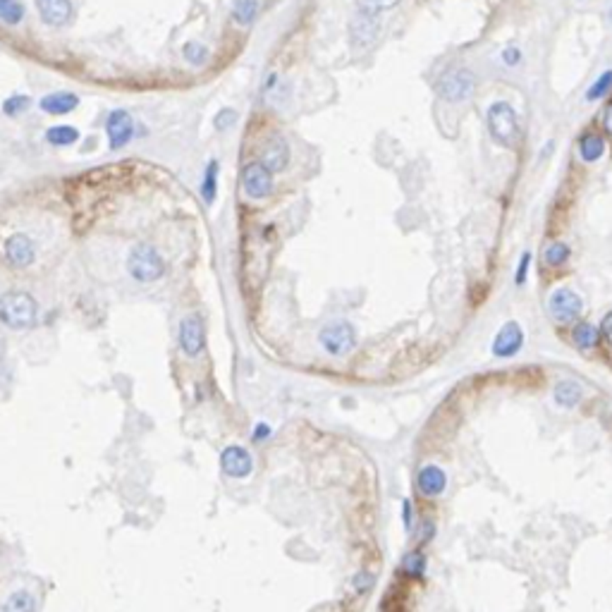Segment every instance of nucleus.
<instances>
[{
  "label": "nucleus",
  "mask_w": 612,
  "mask_h": 612,
  "mask_svg": "<svg viewBox=\"0 0 612 612\" xmlns=\"http://www.w3.org/2000/svg\"><path fill=\"white\" fill-rule=\"evenodd\" d=\"M0 318L15 330H29L36 326V301L26 292H5L0 297Z\"/></svg>",
  "instance_id": "f257e3e1"
},
{
  "label": "nucleus",
  "mask_w": 612,
  "mask_h": 612,
  "mask_svg": "<svg viewBox=\"0 0 612 612\" xmlns=\"http://www.w3.org/2000/svg\"><path fill=\"white\" fill-rule=\"evenodd\" d=\"M488 132L493 137V142H497L500 146H507L512 149L519 139V120L517 113L510 103L505 101H495L488 108Z\"/></svg>",
  "instance_id": "f03ea898"
},
{
  "label": "nucleus",
  "mask_w": 612,
  "mask_h": 612,
  "mask_svg": "<svg viewBox=\"0 0 612 612\" xmlns=\"http://www.w3.org/2000/svg\"><path fill=\"white\" fill-rule=\"evenodd\" d=\"M127 268L129 273L137 280H142V283H154V280L163 278L165 273V263L163 258H160V254L149 245H139L129 251Z\"/></svg>",
  "instance_id": "7ed1b4c3"
},
{
  "label": "nucleus",
  "mask_w": 612,
  "mask_h": 612,
  "mask_svg": "<svg viewBox=\"0 0 612 612\" xmlns=\"http://www.w3.org/2000/svg\"><path fill=\"white\" fill-rule=\"evenodd\" d=\"M318 338H321L323 349H326L328 354H335V356H345L356 345L354 328H352L347 321L328 323V326L321 330Z\"/></svg>",
  "instance_id": "20e7f679"
},
{
  "label": "nucleus",
  "mask_w": 612,
  "mask_h": 612,
  "mask_svg": "<svg viewBox=\"0 0 612 612\" xmlns=\"http://www.w3.org/2000/svg\"><path fill=\"white\" fill-rule=\"evenodd\" d=\"M476 79L469 69H452L445 77L438 82V94L443 96L449 103H459L467 101L471 94H474Z\"/></svg>",
  "instance_id": "39448f33"
},
{
  "label": "nucleus",
  "mask_w": 612,
  "mask_h": 612,
  "mask_svg": "<svg viewBox=\"0 0 612 612\" xmlns=\"http://www.w3.org/2000/svg\"><path fill=\"white\" fill-rule=\"evenodd\" d=\"M581 308H584L581 297H579L574 290H570V287H560V290H555L550 295L548 311H550V316L555 318L557 323L577 321L579 313H581Z\"/></svg>",
  "instance_id": "423d86ee"
},
{
  "label": "nucleus",
  "mask_w": 612,
  "mask_h": 612,
  "mask_svg": "<svg viewBox=\"0 0 612 612\" xmlns=\"http://www.w3.org/2000/svg\"><path fill=\"white\" fill-rule=\"evenodd\" d=\"M242 187H245L247 197L251 199H265L273 194V172L263 163H249L242 170Z\"/></svg>",
  "instance_id": "0eeeda50"
},
{
  "label": "nucleus",
  "mask_w": 612,
  "mask_h": 612,
  "mask_svg": "<svg viewBox=\"0 0 612 612\" xmlns=\"http://www.w3.org/2000/svg\"><path fill=\"white\" fill-rule=\"evenodd\" d=\"M106 132H108V139H110L113 151L124 149L134 137L132 115H129L127 110H113L110 117H108V122H106Z\"/></svg>",
  "instance_id": "6e6552de"
},
{
  "label": "nucleus",
  "mask_w": 612,
  "mask_h": 612,
  "mask_svg": "<svg viewBox=\"0 0 612 612\" xmlns=\"http://www.w3.org/2000/svg\"><path fill=\"white\" fill-rule=\"evenodd\" d=\"M180 345H182V352L187 356H197L204 352L206 333H204V323L199 316H187L180 323Z\"/></svg>",
  "instance_id": "1a4fd4ad"
},
{
  "label": "nucleus",
  "mask_w": 612,
  "mask_h": 612,
  "mask_svg": "<svg viewBox=\"0 0 612 612\" xmlns=\"http://www.w3.org/2000/svg\"><path fill=\"white\" fill-rule=\"evenodd\" d=\"M220 467H223L225 474L232 476V479H245V476L251 474L254 459L245 447L230 445L223 449V454H220Z\"/></svg>",
  "instance_id": "9d476101"
},
{
  "label": "nucleus",
  "mask_w": 612,
  "mask_h": 612,
  "mask_svg": "<svg viewBox=\"0 0 612 612\" xmlns=\"http://www.w3.org/2000/svg\"><path fill=\"white\" fill-rule=\"evenodd\" d=\"M34 256H36L34 242H31L29 235H24V232H17V235H13L5 242V258H8L10 265H15V268L31 265L34 263Z\"/></svg>",
  "instance_id": "9b49d317"
},
{
  "label": "nucleus",
  "mask_w": 612,
  "mask_h": 612,
  "mask_svg": "<svg viewBox=\"0 0 612 612\" xmlns=\"http://www.w3.org/2000/svg\"><path fill=\"white\" fill-rule=\"evenodd\" d=\"M522 345H524L522 328H519V323L510 321L500 328V333L493 340V354L500 356V359H507V356L517 354V352L522 349Z\"/></svg>",
  "instance_id": "f8f14e48"
},
{
  "label": "nucleus",
  "mask_w": 612,
  "mask_h": 612,
  "mask_svg": "<svg viewBox=\"0 0 612 612\" xmlns=\"http://www.w3.org/2000/svg\"><path fill=\"white\" fill-rule=\"evenodd\" d=\"M258 163H263L270 172H283L287 163H290V146H287L285 137L273 134V137L265 142Z\"/></svg>",
  "instance_id": "ddd939ff"
},
{
  "label": "nucleus",
  "mask_w": 612,
  "mask_h": 612,
  "mask_svg": "<svg viewBox=\"0 0 612 612\" xmlns=\"http://www.w3.org/2000/svg\"><path fill=\"white\" fill-rule=\"evenodd\" d=\"M39 15L46 24L51 26H65L72 19V3L69 0H36Z\"/></svg>",
  "instance_id": "4468645a"
},
{
  "label": "nucleus",
  "mask_w": 612,
  "mask_h": 612,
  "mask_svg": "<svg viewBox=\"0 0 612 612\" xmlns=\"http://www.w3.org/2000/svg\"><path fill=\"white\" fill-rule=\"evenodd\" d=\"M416 486H419L421 495L436 497V495H440V493L445 490L447 476H445V471L438 467V464H429V467H424L419 471V476H416Z\"/></svg>",
  "instance_id": "2eb2a0df"
},
{
  "label": "nucleus",
  "mask_w": 612,
  "mask_h": 612,
  "mask_svg": "<svg viewBox=\"0 0 612 612\" xmlns=\"http://www.w3.org/2000/svg\"><path fill=\"white\" fill-rule=\"evenodd\" d=\"M79 106V96L69 94V91H58V94H48L41 101V110H46L48 115H67L74 108Z\"/></svg>",
  "instance_id": "dca6fc26"
},
{
  "label": "nucleus",
  "mask_w": 612,
  "mask_h": 612,
  "mask_svg": "<svg viewBox=\"0 0 612 612\" xmlns=\"http://www.w3.org/2000/svg\"><path fill=\"white\" fill-rule=\"evenodd\" d=\"M605 139L600 137L598 132H586L581 139H579V156H581L586 163H595V160L603 158L605 154Z\"/></svg>",
  "instance_id": "f3484780"
},
{
  "label": "nucleus",
  "mask_w": 612,
  "mask_h": 612,
  "mask_svg": "<svg viewBox=\"0 0 612 612\" xmlns=\"http://www.w3.org/2000/svg\"><path fill=\"white\" fill-rule=\"evenodd\" d=\"M378 29H381V24H378V17L359 15V17L354 19V24H352V39H354L356 43H361V46H366V43L376 41Z\"/></svg>",
  "instance_id": "a211bd4d"
},
{
  "label": "nucleus",
  "mask_w": 612,
  "mask_h": 612,
  "mask_svg": "<svg viewBox=\"0 0 612 612\" xmlns=\"http://www.w3.org/2000/svg\"><path fill=\"white\" fill-rule=\"evenodd\" d=\"M598 338H600L598 328L591 326V323H586V321L577 323L574 330H572V342L577 345V347H581V349L595 347V345H598Z\"/></svg>",
  "instance_id": "6ab92c4d"
},
{
  "label": "nucleus",
  "mask_w": 612,
  "mask_h": 612,
  "mask_svg": "<svg viewBox=\"0 0 612 612\" xmlns=\"http://www.w3.org/2000/svg\"><path fill=\"white\" fill-rule=\"evenodd\" d=\"M258 8H261L258 0H235L232 3V17H235L237 24L249 26L258 17Z\"/></svg>",
  "instance_id": "aec40b11"
},
{
  "label": "nucleus",
  "mask_w": 612,
  "mask_h": 612,
  "mask_svg": "<svg viewBox=\"0 0 612 612\" xmlns=\"http://www.w3.org/2000/svg\"><path fill=\"white\" fill-rule=\"evenodd\" d=\"M36 610V600L29 591H15L0 605V612H34Z\"/></svg>",
  "instance_id": "412c9836"
},
{
  "label": "nucleus",
  "mask_w": 612,
  "mask_h": 612,
  "mask_svg": "<svg viewBox=\"0 0 612 612\" xmlns=\"http://www.w3.org/2000/svg\"><path fill=\"white\" fill-rule=\"evenodd\" d=\"M48 144L53 146H72L79 139V129L69 127V124H60V127H51L46 132Z\"/></svg>",
  "instance_id": "4be33fe9"
},
{
  "label": "nucleus",
  "mask_w": 612,
  "mask_h": 612,
  "mask_svg": "<svg viewBox=\"0 0 612 612\" xmlns=\"http://www.w3.org/2000/svg\"><path fill=\"white\" fill-rule=\"evenodd\" d=\"M215 192H218V160H210L208 167H206V175L201 182V194L206 204L215 201Z\"/></svg>",
  "instance_id": "5701e85b"
},
{
  "label": "nucleus",
  "mask_w": 612,
  "mask_h": 612,
  "mask_svg": "<svg viewBox=\"0 0 612 612\" xmlns=\"http://www.w3.org/2000/svg\"><path fill=\"white\" fill-rule=\"evenodd\" d=\"M555 399L560 404H567V407H574V404L581 399V388L574 381H562L560 386L555 388Z\"/></svg>",
  "instance_id": "b1692460"
},
{
  "label": "nucleus",
  "mask_w": 612,
  "mask_h": 612,
  "mask_svg": "<svg viewBox=\"0 0 612 612\" xmlns=\"http://www.w3.org/2000/svg\"><path fill=\"white\" fill-rule=\"evenodd\" d=\"M399 0H356V13L368 15V17H378L381 13L395 8Z\"/></svg>",
  "instance_id": "393cba45"
},
{
  "label": "nucleus",
  "mask_w": 612,
  "mask_h": 612,
  "mask_svg": "<svg viewBox=\"0 0 612 612\" xmlns=\"http://www.w3.org/2000/svg\"><path fill=\"white\" fill-rule=\"evenodd\" d=\"M24 19V8L17 3V0H0V22L15 26Z\"/></svg>",
  "instance_id": "a878e982"
},
{
  "label": "nucleus",
  "mask_w": 612,
  "mask_h": 612,
  "mask_svg": "<svg viewBox=\"0 0 612 612\" xmlns=\"http://www.w3.org/2000/svg\"><path fill=\"white\" fill-rule=\"evenodd\" d=\"M402 570L409 574V577L421 579L426 574V555L424 552H409L402 562Z\"/></svg>",
  "instance_id": "bb28decb"
},
{
  "label": "nucleus",
  "mask_w": 612,
  "mask_h": 612,
  "mask_svg": "<svg viewBox=\"0 0 612 612\" xmlns=\"http://www.w3.org/2000/svg\"><path fill=\"white\" fill-rule=\"evenodd\" d=\"M543 258H545V263L552 265V268H557V265H565V261L570 258V247L562 245V242H555V245H550L548 249H545Z\"/></svg>",
  "instance_id": "cd10ccee"
},
{
  "label": "nucleus",
  "mask_w": 612,
  "mask_h": 612,
  "mask_svg": "<svg viewBox=\"0 0 612 612\" xmlns=\"http://www.w3.org/2000/svg\"><path fill=\"white\" fill-rule=\"evenodd\" d=\"M182 53H184V58H187V63H192V65H204L206 60H208V48L199 41L184 43Z\"/></svg>",
  "instance_id": "c85d7f7f"
},
{
  "label": "nucleus",
  "mask_w": 612,
  "mask_h": 612,
  "mask_svg": "<svg viewBox=\"0 0 612 612\" xmlns=\"http://www.w3.org/2000/svg\"><path fill=\"white\" fill-rule=\"evenodd\" d=\"M612 89V69H608V72H603L598 79L591 84V89H588L586 99L588 101H598L603 99V96H608V91Z\"/></svg>",
  "instance_id": "c756f323"
},
{
  "label": "nucleus",
  "mask_w": 612,
  "mask_h": 612,
  "mask_svg": "<svg viewBox=\"0 0 612 612\" xmlns=\"http://www.w3.org/2000/svg\"><path fill=\"white\" fill-rule=\"evenodd\" d=\"M26 108H29V99H26V96H13V99L5 101L3 110L8 113V115H17V113L26 110Z\"/></svg>",
  "instance_id": "7c9ffc66"
},
{
  "label": "nucleus",
  "mask_w": 612,
  "mask_h": 612,
  "mask_svg": "<svg viewBox=\"0 0 612 612\" xmlns=\"http://www.w3.org/2000/svg\"><path fill=\"white\" fill-rule=\"evenodd\" d=\"M500 60L502 65H507V67H517V65L522 63V51H519L517 46L505 48V51L500 53Z\"/></svg>",
  "instance_id": "2f4dec72"
},
{
  "label": "nucleus",
  "mask_w": 612,
  "mask_h": 612,
  "mask_svg": "<svg viewBox=\"0 0 612 612\" xmlns=\"http://www.w3.org/2000/svg\"><path fill=\"white\" fill-rule=\"evenodd\" d=\"M529 263H531V251L522 254V258H519V268H517V275H514V283L517 285H524V280H527Z\"/></svg>",
  "instance_id": "473e14b6"
},
{
  "label": "nucleus",
  "mask_w": 612,
  "mask_h": 612,
  "mask_svg": "<svg viewBox=\"0 0 612 612\" xmlns=\"http://www.w3.org/2000/svg\"><path fill=\"white\" fill-rule=\"evenodd\" d=\"M235 120H237V115H235V110H220L218 113V117H215V127L218 129H227L230 127V124H235Z\"/></svg>",
  "instance_id": "72a5a7b5"
},
{
  "label": "nucleus",
  "mask_w": 612,
  "mask_h": 612,
  "mask_svg": "<svg viewBox=\"0 0 612 612\" xmlns=\"http://www.w3.org/2000/svg\"><path fill=\"white\" fill-rule=\"evenodd\" d=\"M600 326H603V335H605V340H608V342L612 345V311L608 313V316L603 318V323H600Z\"/></svg>",
  "instance_id": "f704fd0d"
},
{
  "label": "nucleus",
  "mask_w": 612,
  "mask_h": 612,
  "mask_svg": "<svg viewBox=\"0 0 612 612\" xmlns=\"http://www.w3.org/2000/svg\"><path fill=\"white\" fill-rule=\"evenodd\" d=\"M268 436H270V426L268 424H258L256 429H254V438H256V440H265Z\"/></svg>",
  "instance_id": "c9c22d12"
},
{
  "label": "nucleus",
  "mask_w": 612,
  "mask_h": 612,
  "mask_svg": "<svg viewBox=\"0 0 612 612\" xmlns=\"http://www.w3.org/2000/svg\"><path fill=\"white\" fill-rule=\"evenodd\" d=\"M603 129L612 137V106L605 108V113H603Z\"/></svg>",
  "instance_id": "e433bc0d"
},
{
  "label": "nucleus",
  "mask_w": 612,
  "mask_h": 612,
  "mask_svg": "<svg viewBox=\"0 0 612 612\" xmlns=\"http://www.w3.org/2000/svg\"><path fill=\"white\" fill-rule=\"evenodd\" d=\"M402 512H404V529L411 527V502L404 500L402 502Z\"/></svg>",
  "instance_id": "4c0bfd02"
},
{
  "label": "nucleus",
  "mask_w": 612,
  "mask_h": 612,
  "mask_svg": "<svg viewBox=\"0 0 612 612\" xmlns=\"http://www.w3.org/2000/svg\"><path fill=\"white\" fill-rule=\"evenodd\" d=\"M431 534H433V524H431V522H426V524H424V531H421V538H429Z\"/></svg>",
  "instance_id": "58836bf2"
},
{
  "label": "nucleus",
  "mask_w": 612,
  "mask_h": 612,
  "mask_svg": "<svg viewBox=\"0 0 612 612\" xmlns=\"http://www.w3.org/2000/svg\"><path fill=\"white\" fill-rule=\"evenodd\" d=\"M610 19H612V8H610Z\"/></svg>",
  "instance_id": "ea45409f"
}]
</instances>
